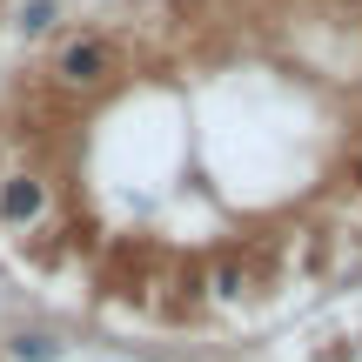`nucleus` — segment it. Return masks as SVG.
<instances>
[{"instance_id": "obj_1", "label": "nucleus", "mask_w": 362, "mask_h": 362, "mask_svg": "<svg viewBox=\"0 0 362 362\" xmlns=\"http://www.w3.org/2000/svg\"><path fill=\"white\" fill-rule=\"evenodd\" d=\"M115 67H121V54H115L107 34H67L61 47H54V81H61V88H101Z\"/></svg>"}, {"instance_id": "obj_2", "label": "nucleus", "mask_w": 362, "mask_h": 362, "mask_svg": "<svg viewBox=\"0 0 362 362\" xmlns=\"http://www.w3.org/2000/svg\"><path fill=\"white\" fill-rule=\"evenodd\" d=\"M47 215V181L40 175H7L0 181V221L7 228H27V221Z\"/></svg>"}, {"instance_id": "obj_3", "label": "nucleus", "mask_w": 362, "mask_h": 362, "mask_svg": "<svg viewBox=\"0 0 362 362\" xmlns=\"http://www.w3.org/2000/svg\"><path fill=\"white\" fill-rule=\"evenodd\" d=\"M7 356L13 362H61L67 342L54 336V329H13V336H7Z\"/></svg>"}, {"instance_id": "obj_4", "label": "nucleus", "mask_w": 362, "mask_h": 362, "mask_svg": "<svg viewBox=\"0 0 362 362\" xmlns=\"http://www.w3.org/2000/svg\"><path fill=\"white\" fill-rule=\"evenodd\" d=\"M54 13H61L54 0H27V7H21V34H47V27H54Z\"/></svg>"}, {"instance_id": "obj_5", "label": "nucleus", "mask_w": 362, "mask_h": 362, "mask_svg": "<svg viewBox=\"0 0 362 362\" xmlns=\"http://www.w3.org/2000/svg\"><path fill=\"white\" fill-rule=\"evenodd\" d=\"M356 175H362V168H356Z\"/></svg>"}]
</instances>
